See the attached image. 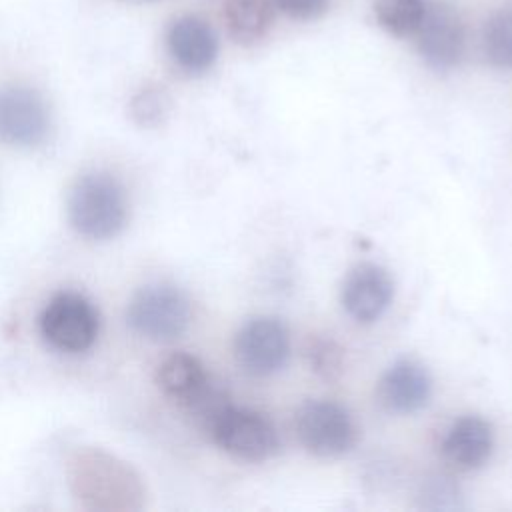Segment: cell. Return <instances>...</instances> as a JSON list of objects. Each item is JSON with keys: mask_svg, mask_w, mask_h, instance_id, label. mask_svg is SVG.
Segmentation results:
<instances>
[{"mask_svg": "<svg viewBox=\"0 0 512 512\" xmlns=\"http://www.w3.org/2000/svg\"><path fill=\"white\" fill-rule=\"evenodd\" d=\"M300 444L314 456L334 458L356 442V426L348 410L330 400H310L296 414Z\"/></svg>", "mask_w": 512, "mask_h": 512, "instance_id": "8992f818", "label": "cell"}, {"mask_svg": "<svg viewBox=\"0 0 512 512\" xmlns=\"http://www.w3.org/2000/svg\"><path fill=\"white\" fill-rule=\"evenodd\" d=\"M306 354L310 366L324 378H332L342 370V350L332 340H314Z\"/></svg>", "mask_w": 512, "mask_h": 512, "instance_id": "ac0fdd59", "label": "cell"}, {"mask_svg": "<svg viewBox=\"0 0 512 512\" xmlns=\"http://www.w3.org/2000/svg\"><path fill=\"white\" fill-rule=\"evenodd\" d=\"M68 216L72 226L86 238L106 240L116 236L128 218L122 184L104 172L78 178L68 196Z\"/></svg>", "mask_w": 512, "mask_h": 512, "instance_id": "6da1fadb", "label": "cell"}, {"mask_svg": "<svg viewBox=\"0 0 512 512\" xmlns=\"http://www.w3.org/2000/svg\"><path fill=\"white\" fill-rule=\"evenodd\" d=\"M166 44L174 62L186 72L208 70L218 56V38L210 24L196 16H182L168 28Z\"/></svg>", "mask_w": 512, "mask_h": 512, "instance_id": "7c38bea8", "label": "cell"}, {"mask_svg": "<svg viewBox=\"0 0 512 512\" xmlns=\"http://www.w3.org/2000/svg\"><path fill=\"white\" fill-rule=\"evenodd\" d=\"M132 108H134V116H138L142 124H150L162 114V98L156 92L146 90L134 100Z\"/></svg>", "mask_w": 512, "mask_h": 512, "instance_id": "ffe728a7", "label": "cell"}, {"mask_svg": "<svg viewBox=\"0 0 512 512\" xmlns=\"http://www.w3.org/2000/svg\"><path fill=\"white\" fill-rule=\"evenodd\" d=\"M156 382L168 398L184 404L186 408L194 404L212 384L202 362L186 352L168 356L158 366Z\"/></svg>", "mask_w": 512, "mask_h": 512, "instance_id": "5bb4252c", "label": "cell"}, {"mask_svg": "<svg viewBox=\"0 0 512 512\" xmlns=\"http://www.w3.org/2000/svg\"><path fill=\"white\" fill-rule=\"evenodd\" d=\"M72 484L78 498L92 508H138L142 488L132 470L104 452H84L72 464Z\"/></svg>", "mask_w": 512, "mask_h": 512, "instance_id": "7a4b0ae2", "label": "cell"}, {"mask_svg": "<svg viewBox=\"0 0 512 512\" xmlns=\"http://www.w3.org/2000/svg\"><path fill=\"white\" fill-rule=\"evenodd\" d=\"M424 0H376L374 14L384 30L394 36L414 34L424 18Z\"/></svg>", "mask_w": 512, "mask_h": 512, "instance_id": "2e32d148", "label": "cell"}, {"mask_svg": "<svg viewBox=\"0 0 512 512\" xmlns=\"http://www.w3.org/2000/svg\"><path fill=\"white\" fill-rule=\"evenodd\" d=\"M190 316L186 294L170 284L144 286L134 294L126 312L130 328L154 342H170L182 336Z\"/></svg>", "mask_w": 512, "mask_h": 512, "instance_id": "277c9868", "label": "cell"}, {"mask_svg": "<svg viewBox=\"0 0 512 512\" xmlns=\"http://www.w3.org/2000/svg\"><path fill=\"white\" fill-rule=\"evenodd\" d=\"M50 128V114L44 98L24 86H10L0 92V138L12 146H36Z\"/></svg>", "mask_w": 512, "mask_h": 512, "instance_id": "ba28073f", "label": "cell"}, {"mask_svg": "<svg viewBox=\"0 0 512 512\" xmlns=\"http://www.w3.org/2000/svg\"><path fill=\"white\" fill-rule=\"evenodd\" d=\"M328 0H274V6L284 14L300 20H308L318 16L326 8Z\"/></svg>", "mask_w": 512, "mask_h": 512, "instance_id": "d6986e66", "label": "cell"}, {"mask_svg": "<svg viewBox=\"0 0 512 512\" xmlns=\"http://www.w3.org/2000/svg\"><path fill=\"white\" fill-rule=\"evenodd\" d=\"M206 430L224 452L248 462L268 460L280 446L276 428L264 414L232 404L220 408Z\"/></svg>", "mask_w": 512, "mask_h": 512, "instance_id": "3957f363", "label": "cell"}, {"mask_svg": "<svg viewBox=\"0 0 512 512\" xmlns=\"http://www.w3.org/2000/svg\"><path fill=\"white\" fill-rule=\"evenodd\" d=\"M416 32L418 50L430 68L450 70L460 62L464 54V24L452 6L444 2L426 6Z\"/></svg>", "mask_w": 512, "mask_h": 512, "instance_id": "9c48e42d", "label": "cell"}, {"mask_svg": "<svg viewBox=\"0 0 512 512\" xmlns=\"http://www.w3.org/2000/svg\"><path fill=\"white\" fill-rule=\"evenodd\" d=\"M482 48L490 64L512 68V10H500L488 18L482 30Z\"/></svg>", "mask_w": 512, "mask_h": 512, "instance_id": "e0dca14e", "label": "cell"}, {"mask_svg": "<svg viewBox=\"0 0 512 512\" xmlns=\"http://www.w3.org/2000/svg\"><path fill=\"white\" fill-rule=\"evenodd\" d=\"M224 24L228 34L240 44H254L266 36L274 20L272 0H226Z\"/></svg>", "mask_w": 512, "mask_h": 512, "instance_id": "9a60e30c", "label": "cell"}, {"mask_svg": "<svg viewBox=\"0 0 512 512\" xmlns=\"http://www.w3.org/2000/svg\"><path fill=\"white\" fill-rule=\"evenodd\" d=\"M492 426L474 414L458 418L442 440L444 458L460 470L480 468L492 454Z\"/></svg>", "mask_w": 512, "mask_h": 512, "instance_id": "4fadbf2b", "label": "cell"}, {"mask_svg": "<svg viewBox=\"0 0 512 512\" xmlns=\"http://www.w3.org/2000/svg\"><path fill=\"white\" fill-rule=\"evenodd\" d=\"M234 356L250 376H270L282 370L290 356V334L282 320L258 316L248 320L234 338Z\"/></svg>", "mask_w": 512, "mask_h": 512, "instance_id": "52a82bcc", "label": "cell"}, {"mask_svg": "<svg viewBox=\"0 0 512 512\" xmlns=\"http://www.w3.org/2000/svg\"><path fill=\"white\" fill-rule=\"evenodd\" d=\"M394 282L386 268L378 264H358L342 284V306L350 318L368 324L378 320L390 306Z\"/></svg>", "mask_w": 512, "mask_h": 512, "instance_id": "30bf717a", "label": "cell"}, {"mask_svg": "<svg viewBox=\"0 0 512 512\" xmlns=\"http://www.w3.org/2000/svg\"><path fill=\"white\" fill-rule=\"evenodd\" d=\"M432 394L428 370L414 360L394 362L378 382L380 404L394 414H412L424 408Z\"/></svg>", "mask_w": 512, "mask_h": 512, "instance_id": "8fae6325", "label": "cell"}, {"mask_svg": "<svg viewBox=\"0 0 512 512\" xmlns=\"http://www.w3.org/2000/svg\"><path fill=\"white\" fill-rule=\"evenodd\" d=\"M98 312L90 300L76 292L56 294L40 316L42 336L58 350L82 352L98 336Z\"/></svg>", "mask_w": 512, "mask_h": 512, "instance_id": "5b68a950", "label": "cell"}]
</instances>
